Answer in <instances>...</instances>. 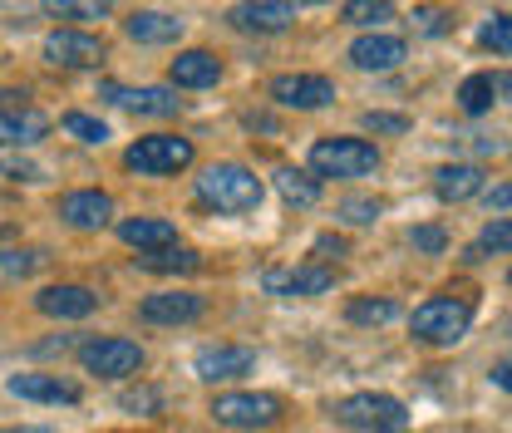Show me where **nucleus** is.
Here are the masks:
<instances>
[{
    "label": "nucleus",
    "mask_w": 512,
    "mask_h": 433,
    "mask_svg": "<svg viewBox=\"0 0 512 433\" xmlns=\"http://www.w3.org/2000/svg\"><path fill=\"white\" fill-rule=\"evenodd\" d=\"M168 79L178 89H212L222 79V60L212 50H178V60L168 64Z\"/></svg>",
    "instance_id": "21"
},
{
    "label": "nucleus",
    "mask_w": 512,
    "mask_h": 433,
    "mask_svg": "<svg viewBox=\"0 0 512 433\" xmlns=\"http://www.w3.org/2000/svg\"><path fill=\"white\" fill-rule=\"evenodd\" d=\"M340 20H350V25H365V30L375 35V25L394 20V5H384V0H345V5H340Z\"/></svg>",
    "instance_id": "28"
},
{
    "label": "nucleus",
    "mask_w": 512,
    "mask_h": 433,
    "mask_svg": "<svg viewBox=\"0 0 512 433\" xmlns=\"http://www.w3.org/2000/svg\"><path fill=\"white\" fill-rule=\"evenodd\" d=\"M360 124L370 128V133H409V119H404V114H384V109H370Z\"/></svg>",
    "instance_id": "38"
},
{
    "label": "nucleus",
    "mask_w": 512,
    "mask_h": 433,
    "mask_svg": "<svg viewBox=\"0 0 512 433\" xmlns=\"http://www.w3.org/2000/svg\"><path fill=\"white\" fill-rule=\"evenodd\" d=\"M478 45H483V50H493V55H508V50H512V20L503 15V10H498V15H493V20L478 30Z\"/></svg>",
    "instance_id": "32"
},
{
    "label": "nucleus",
    "mask_w": 512,
    "mask_h": 433,
    "mask_svg": "<svg viewBox=\"0 0 512 433\" xmlns=\"http://www.w3.org/2000/svg\"><path fill=\"white\" fill-rule=\"evenodd\" d=\"M512 247V222L508 217H493L483 232H478V242L468 247V256L463 261H488V256H508Z\"/></svg>",
    "instance_id": "27"
},
{
    "label": "nucleus",
    "mask_w": 512,
    "mask_h": 433,
    "mask_svg": "<svg viewBox=\"0 0 512 433\" xmlns=\"http://www.w3.org/2000/svg\"><path fill=\"white\" fill-rule=\"evenodd\" d=\"M124 409H133V414H158V394L153 389H128Z\"/></svg>",
    "instance_id": "39"
},
{
    "label": "nucleus",
    "mask_w": 512,
    "mask_h": 433,
    "mask_svg": "<svg viewBox=\"0 0 512 433\" xmlns=\"http://www.w3.org/2000/svg\"><path fill=\"white\" fill-rule=\"evenodd\" d=\"M409 247L424 251V256H444L448 251V232L439 222H424V227H409Z\"/></svg>",
    "instance_id": "33"
},
{
    "label": "nucleus",
    "mask_w": 512,
    "mask_h": 433,
    "mask_svg": "<svg viewBox=\"0 0 512 433\" xmlns=\"http://www.w3.org/2000/svg\"><path fill=\"white\" fill-rule=\"evenodd\" d=\"M424 20H429V25H424V30H429V35H439V30H444V10H424Z\"/></svg>",
    "instance_id": "41"
},
{
    "label": "nucleus",
    "mask_w": 512,
    "mask_h": 433,
    "mask_svg": "<svg viewBox=\"0 0 512 433\" xmlns=\"http://www.w3.org/2000/svg\"><path fill=\"white\" fill-rule=\"evenodd\" d=\"M409 60V45L399 35H360L350 45V64L365 69V74H384V69H399Z\"/></svg>",
    "instance_id": "16"
},
{
    "label": "nucleus",
    "mask_w": 512,
    "mask_h": 433,
    "mask_svg": "<svg viewBox=\"0 0 512 433\" xmlns=\"http://www.w3.org/2000/svg\"><path fill=\"white\" fill-rule=\"evenodd\" d=\"M60 128H64V133H74L79 143H104V138H109V124H104V119L79 114V109H69V114L60 119Z\"/></svg>",
    "instance_id": "31"
},
{
    "label": "nucleus",
    "mask_w": 512,
    "mask_h": 433,
    "mask_svg": "<svg viewBox=\"0 0 512 433\" xmlns=\"http://www.w3.org/2000/svg\"><path fill=\"white\" fill-rule=\"evenodd\" d=\"M50 15H60V20H104L109 5L104 0H60V5H50Z\"/></svg>",
    "instance_id": "34"
},
{
    "label": "nucleus",
    "mask_w": 512,
    "mask_h": 433,
    "mask_svg": "<svg viewBox=\"0 0 512 433\" xmlns=\"http://www.w3.org/2000/svg\"><path fill=\"white\" fill-rule=\"evenodd\" d=\"M468 325H473V306L458 296H429L409 315V335L424 345H458L468 335Z\"/></svg>",
    "instance_id": "4"
},
{
    "label": "nucleus",
    "mask_w": 512,
    "mask_h": 433,
    "mask_svg": "<svg viewBox=\"0 0 512 433\" xmlns=\"http://www.w3.org/2000/svg\"><path fill=\"white\" fill-rule=\"evenodd\" d=\"M40 138H50V114L20 104V109H0V148H35Z\"/></svg>",
    "instance_id": "19"
},
{
    "label": "nucleus",
    "mask_w": 512,
    "mask_h": 433,
    "mask_svg": "<svg viewBox=\"0 0 512 433\" xmlns=\"http://www.w3.org/2000/svg\"><path fill=\"white\" fill-rule=\"evenodd\" d=\"M5 389L30 404H79V384H69L60 374H10Z\"/></svg>",
    "instance_id": "17"
},
{
    "label": "nucleus",
    "mask_w": 512,
    "mask_h": 433,
    "mask_svg": "<svg viewBox=\"0 0 512 433\" xmlns=\"http://www.w3.org/2000/svg\"><path fill=\"white\" fill-rule=\"evenodd\" d=\"M276 192L291 202V207H316L320 202V183L301 168H276Z\"/></svg>",
    "instance_id": "26"
},
{
    "label": "nucleus",
    "mask_w": 512,
    "mask_h": 433,
    "mask_svg": "<svg viewBox=\"0 0 512 433\" xmlns=\"http://www.w3.org/2000/svg\"><path fill=\"white\" fill-rule=\"evenodd\" d=\"M350 251V242L340 237V232H320L316 242H311V256H316V266H330V261H340Z\"/></svg>",
    "instance_id": "35"
},
{
    "label": "nucleus",
    "mask_w": 512,
    "mask_h": 433,
    "mask_svg": "<svg viewBox=\"0 0 512 433\" xmlns=\"http://www.w3.org/2000/svg\"><path fill=\"white\" fill-rule=\"evenodd\" d=\"M261 197H266V183L256 178L247 163H212V168H202V178H197V202L212 207V212L242 217V212H256V207H261Z\"/></svg>",
    "instance_id": "1"
},
{
    "label": "nucleus",
    "mask_w": 512,
    "mask_h": 433,
    "mask_svg": "<svg viewBox=\"0 0 512 433\" xmlns=\"http://www.w3.org/2000/svg\"><path fill=\"white\" fill-rule=\"evenodd\" d=\"M508 202H512V187L508 183H498L493 192H488V207H498V212H508Z\"/></svg>",
    "instance_id": "40"
},
{
    "label": "nucleus",
    "mask_w": 512,
    "mask_h": 433,
    "mask_svg": "<svg viewBox=\"0 0 512 433\" xmlns=\"http://www.w3.org/2000/svg\"><path fill=\"white\" fill-rule=\"evenodd\" d=\"M384 433H409V429H384Z\"/></svg>",
    "instance_id": "43"
},
{
    "label": "nucleus",
    "mask_w": 512,
    "mask_h": 433,
    "mask_svg": "<svg viewBox=\"0 0 512 433\" xmlns=\"http://www.w3.org/2000/svg\"><path fill=\"white\" fill-rule=\"evenodd\" d=\"M35 310L50 315V320H89L99 310V296L89 286H79V281H60V286H45L35 296Z\"/></svg>",
    "instance_id": "13"
},
{
    "label": "nucleus",
    "mask_w": 512,
    "mask_h": 433,
    "mask_svg": "<svg viewBox=\"0 0 512 433\" xmlns=\"http://www.w3.org/2000/svg\"><path fill=\"white\" fill-rule=\"evenodd\" d=\"M266 296H286V301H311L335 291V266H316V261H301V266H271L261 276Z\"/></svg>",
    "instance_id": "8"
},
{
    "label": "nucleus",
    "mask_w": 512,
    "mask_h": 433,
    "mask_svg": "<svg viewBox=\"0 0 512 433\" xmlns=\"http://www.w3.org/2000/svg\"><path fill=\"white\" fill-rule=\"evenodd\" d=\"M109 104H119V109H133V114H148V119H173V114H183V99L173 94V89H124V84H104L99 89Z\"/></svg>",
    "instance_id": "14"
},
{
    "label": "nucleus",
    "mask_w": 512,
    "mask_h": 433,
    "mask_svg": "<svg viewBox=\"0 0 512 433\" xmlns=\"http://www.w3.org/2000/svg\"><path fill=\"white\" fill-rule=\"evenodd\" d=\"M192 370L202 384H232V379L256 370V350H247V345H202Z\"/></svg>",
    "instance_id": "11"
},
{
    "label": "nucleus",
    "mask_w": 512,
    "mask_h": 433,
    "mask_svg": "<svg viewBox=\"0 0 512 433\" xmlns=\"http://www.w3.org/2000/svg\"><path fill=\"white\" fill-rule=\"evenodd\" d=\"M119 242L138 251H163V247H178V227L168 217H124L119 222Z\"/></svg>",
    "instance_id": "22"
},
{
    "label": "nucleus",
    "mask_w": 512,
    "mask_h": 433,
    "mask_svg": "<svg viewBox=\"0 0 512 433\" xmlns=\"http://www.w3.org/2000/svg\"><path fill=\"white\" fill-rule=\"evenodd\" d=\"M380 168V148L370 138H320L311 143V178H370Z\"/></svg>",
    "instance_id": "3"
},
{
    "label": "nucleus",
    "mask_w": 512,
    "mask_h": 433,
    "mask_svg": "<svg viewBox=\"0 0 512 433\" xmlns=\"http://www.w3.org/2000/svg\"><path fill=\"white\" fill-rule=\"evenodd\" d=\"M0 178H5V183H40L45 173H40L30 158H0Z\"/></svg>",
    "instance_id": "37"
},
{
    "label": "nucleus",
    "mask_w": 512,
    "mask_h": 433,
    "mask_svg": "<svg viewBox=\"0 0 512 433\" xmlns=\"http://www.w3.org/2000/svg\"><path fill=\"white\" fill-rule=\"evenodd\" d=\"M266 99L276 109H296V114H311V109H325L335 104V84L325 74H276L266 84Z\"/></svg>",
    "instance_id": "9"
},
{
    "label": "nucleus",
    "mask_w": 512,
    "mask_h": 433,
    "mask_svg": "<svg viewBox=\"0 0 512 433\" xmlns=\"http://www.w3.org/2000/svg\"><path fill=\"white\" fill-rule=\"evenodd\" d=\"M207 414H212V424H222L232 433H256L281 419V399L276 394H256V389H232V394H217Z\"/></svg>",
    "instance_id": "5"
},
{
    "label": "nucleus",
    "mask_w": 512,
    "mask_h": 433,
    "mask_svg": "<svg viewBox=\"0 0 512 433\" xmlns=\"http://www.w3.org/2000/svg\"><path fill=\"white\" fill-rule=\"evenodd\" d=\"M104 55H109L104 40L89 35V30H55V35H45V64H55V69H94Z\"/></svg>",
    "instance_id": "10"
},
{
    "label": "nucleus",
    "mask_w": 512,
    "mask_h": 433,
    "mask_svg": "<svg viewBox=\"0 0 512 433\" xmlns=\"http://www.w3.org/2000/svg\"><path fill=\"white\" fill-rule=\"evenodd\" d=\"M340 429H360V433H384V429H404V404L394 394H350L335 409Z\"/></svg>",
    "instance_id": "7"
},
{
    "label": "nucleus",
    "mask_w": 512,
    "mask_h": 433,
    "mask_svg": "<svg viewBox=\"0 0 512 433\" xmlns=\"http://www.w3.org/2000/svg\"><path fill=\"white\" fill-rule=\"evenodd\" d=\"M183 30H188V20L168 15V10H133L124 20V35L133 45H173V40H183Z\"/></svg>",
    "instance_id": "15"
},
{
    "label": "nucleus",
    "mask_w": 512,
    "mask_h": 433,
    "mask_svg": "<svg viewBox=\"0 0 512 433\" xmlns=\"http://www.w3.org/2000/svg\"><path fill=\"white\" fill-rule=\"evenodd\" d=\"M345 315H350V325H389L399 315V306L389 296H360V301H350Z\"/></svg>",
    "instance_id": "29"
},
{
    "label": "nucleus",
    "mask_w": 512,
    "mask_h": 433,
    "mask_svg": "<svg viewBox=\"0 0 512 433\" xmlns=\"http://www.w3.org/2000/svg\"><path fill=\"white\" fill-rule=\"evenodd\" d=\"M232 25H237V30H252V35H281V30L296 25V5L252 0V5H237V10H232Z\"/></svg>",
    "instance_id": "20"
},
{
    "label": "nucleus",
    "mask_w": 512,
    "mask_h": 433,
    "mask_svg": "<svg viewBox=\"0 0 512 433\" xmlns=\"http://www.w3.org/2000/svg\"><path fill=\"white\" fill-rule=\"evenodd\" d=\"M79 365L99 379H128L148 365V350L138 340H124V335H94L79 345Z\"/></svg>",
    "instance_id": "6"
},
{
    "label": "nucleus",
    "mask_w": 512,
    "mask_h": 433,
    "mask_svg": "<svg viewBox=\"0 0 512 433\" xmlns=\"http://www.w3.org/2000/svg\"><path fill=\"white\" fill-rule=\"evenodd\" d=\"M202 310H207L202 296H192V291H158V296H143L138 315L148 325H192Z\"/></svg>",
    "instance_id": "18"
},
{
    "label": "nucleus",
    "mask_w": 512,
    "mask_h": 433,
    "mask_svg": "<svg viewBox=\"0 0 512 433\" xmlns=\"http://www.w3.org/2000/svg\"><path fill=\"white\" fill-rule=\"evenodd\" d=\"M488 183V173L478 168V163H444L439 173H434V192H439V202H468V197H478Z\"/></svg>",
    "instance_id": "23"
},
{
    "label": "nucleus",
    "mask_w": 512,
    "mask_h": 433,
    "mask_svg": "<svg viewBox=\"0 0 512 433\" xmlns=\"http://www.w3.org/2000/svg\"><path fill=\"white\" fill-rule=\"evenodd\" d=\"M60 217L74 232H99L114 222V197L99 192V187H79V192H64L60 197Z\"/></svg>",
    "instance_id": "12"
},
{
    "label": "nucleus",
    "mask_w": 512,
    "mask_h": 433,
    "mask_svg": "<svg viewBox=\"0 0 512 433\" xmlns=\"http://www.w3.org/2000/svg\"><path fill=\"white\" fill-rule=\"evenodd\" d=\"M5 433H55V429H45V424H20V429H5Z\"/></svg>",
    "instance_id": "42"
},
{
    "label": "nucleus",
    "mask_w": 512,
    "mask_h": 433,
    "mask_svg": "<svg viewBox=\"0 0 512 433\" xmlns=\"http://www.w3.org/2000/svg\"><path fill=\"white\" fill-rule=\"evenodd\" d=\"M498 94H508V74H468L458 84V109L478 119V114H488L498 104Z\"/></svg>",
    "instance_id": "24"
},
{
    "label": "nucleus",
    "mask_w": 512,
    "mask_h": 433,
    "mask_svg": "<svg viewBox=\"0 0 512 433\" xmlns=\"http://www.w3.org/2000/svg\"><path fill=\"white\" fill-rule=\"evenodd\" d=\"M192 158H197V148L183 133H143L124 148V168L138 178H173V173L192 168Z\"/></svg>",
    "instance_id": "2"
},
{
    "label": "nucleus",
    "mask_w": 512,
    "mask_h": 433,
    "mask_svg": "<svg viewBox=\"0 0 512 433\" xmlns=\"http://www.w3.org/2000/svg\"><path fill=\"white\" fill-rule=\"evenodd\" d=\"M380 212H384L380 197H345V202L335 207V217L350 222V227H370V222H380Z\"/></svg>",
    "instance_id": "30"
},
{
    "label": "nucleus",
    "mask_w": 512,
    "mask_h": 433,
    "mask_svg": "<svg viewBox=\"0 0 512 433\" xmlns=\"http://www.w3.org/2000/svg\"><path fill=\"white\" fill-rule=\"evenodd\" d=\"M45 261V251H0V271L5 276H30Z\"/></svg>",
    "instance_id": "36"
},
{
    "label": "nucleus",
    "mask_w": 512,
    "mask_h": 433,
    "mask_svg": "<svg viewBox=\"0 0 512 433\" xmlns=\"http://www.w3.org/2000/svg\"><path fill=\"white\" fill-rule=\"evenodd\" d=\"M197 266H202V256L192 247H163L143 256V271H153V276H192Z\"/></svg>",
    "instance_id": "25"
}]
</instances>
